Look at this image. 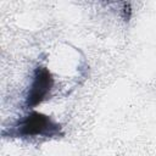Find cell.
Returning a JSON list of instances; mask_svg holds the SVG:
<instances>
[{
    "label": "cell",
    "mask_w": 156,
    "mask_h": 156,
    "mask_svg": "<svg viewBox=\"0 0 156 156\" xmlns=\"http://www.w3.org/2000/svg\"><path fill=\"white\" fill-rule=\"evenodd\" d=\"M122 16H123V20L126 22L129 21L130 16H132V9H130V4L128 2H124L123 4V9H122Z\"/></svg>",
    "instance_id": "cell-3"
},
{
    "label": "cell",
    "mask_w": 156,
    "mask_h": 156,
    "mask_svg": "<svg viewBox=\"0 0 156 156\" xmlns=\"http://www.w3.org/2000/svg\"><path fill=\"white\" fill-rule=\"evenodd\" d=\"M9 134L13 138H37V136H58L62 135L61 126L52 121L49 116L32 111L20 118L4 135Z\"/></svg>",
    "instance_id": "cell-1"
},
{
    "label": "cell",
    "mask_w": 156,
    "mask_h": 156,
    "mask_svg": "<svg viewBox=\"0 0 156 156\" xmlns=\"http://www.w3.org/2000/svg\"><path fill=\"white\" fill-rule=\"evenodd\" d=\"M55 79L49 71V68L44 66H38L33 73V80L28 89L27 98H26V106L33 108L45 101L52 88H54Z\"/></svg>",
    "instance_id": "cell-2"
}]
</instances>
